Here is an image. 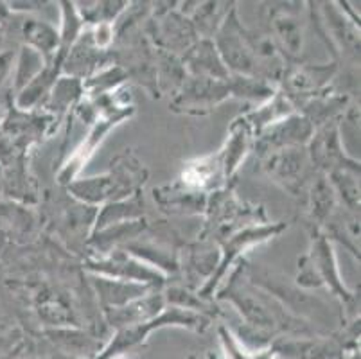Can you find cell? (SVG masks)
Wrapping results in <instances>:
<instances>
[{
  "label": "cell",
  "mask_w": 361,
  "mask_h": 359,
  "mask_svg": "<svg viewBox=\"0 0 361 359\" xmlns=\"http://www.w3.org/2000/svg\"><path fill=\"white\" fill-rule=\"evenodd\" d=\"M133 160H124L119 166H116V171L111 169V173L104 174L101 178H92L87 183H80L74 185L72 189L75 190V196L83 197L87 202H103V200H110V197L126 196L128 193L135 189L137 182H140V176L137 173Z\"/></svg>",
  "instance_id": "obj_1"
},
{
  "label": "cell",
  "mask_w": 361,
  "mask_h": 359,
  "mask_svg": "<svg viewBox=\"0 0 361 359\" xmlns=\"http://www.w3.org/2000/svg\"><path fill=\"white\" fill-rule=\"evenodd\" d=\"M349 359H360V354H353Z\"/></svg>",
  "instance_id": "obj_2"
}]
</instances>
